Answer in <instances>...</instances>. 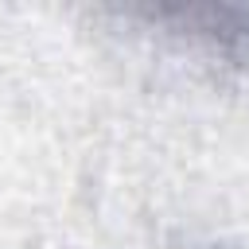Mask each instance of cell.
<instances>
[{"label":"cell","mask_w":249,"mask_h":249,"mask_svg":"<svg viewBox=\"0 0 249 249\" xmlns=\"http://www.w3.org/2000/svg\"><path fill=\"white\" fill-rule=\"evenodd\" d=\"M163 31L187 35L210 51L237 54L249 51V4H160L132 12Z\"/></svg>","instance_id":"1"}]
</instances>
